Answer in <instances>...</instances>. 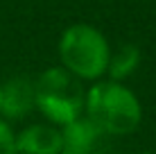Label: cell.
Instances as JSON below:
<instances>
[{
    "mask_svg": "<svg viewBox=\"0 0 156 154\" xmlns=\"http://www.w3.org/2000/svg\"><path fill=\"white\" fill-rule=\"evenodd\" d=\"M84 116L106 136H127L140 127L143 107L136 93L122 82L100 79L86 91Z\"/></svg>",
    "mask_w": 156,
    "mask_h": 154,
    "instance_id": "1",
    "label": "cell"
},
{
    "mask_svg": "<svg viewBox=\"0 0 156 154\" xmlns=\"http://www.w3.org/2000/svg\"><path fill=\"white\" fill-rule=\"evenodd\" d=\"M59 59L68 73L82 82H100L109 70L111 48L98 27L75 23L59 39Z\"/></svg>",
    "mask_w": 156,
    "mask_h": 154,
    "instance_id": "2",
    "label": "cell"
},
{
    "mask_svg": "<svg viewBox=\"0 0 156 154\" xmlns=\"http://www.w3.org/2000/svg\"><path fill=\"white\" fill-rule=\"evenodd\" d=\"M34 93L36 109L50 125L63 127L84 116L86 91L82 86V79H77L63 66L45 68L34 79Z\"/></svg>",
    "mask_w": 156,
    "mask_h": 154,
    "instance_id": "3",
    "label": "cell"
},
{
    "mask_svg": "<svg viewBox=\"0 0 156 154\" xmlns=\"http://www.w3.org/2000/svg\"><path fill=\"white\" fill-rule=\"evenodd\" d=\"M109 136L86 116L61 127V154H104Z\"/></svg>",
    "mask_w": 156,
    "mask_h": 154,
    "instance_id": "4",
    "label": "cell"
},
{
    "mask_svg": "<svg viewBox=\"0 0 156 154\" xmlns=\"http://www.w3.org/2000/svg\"><path fill=\"white\" fill-rule=\"evenodd\" d=\"M36 109L34 79L25 75H16L0 84V113L2 120H20Z\"/></svg>",
    "mask_w": 156,
    "mask_h": 154,
    "instance_id": "5",
    "label": "cell"
},
{
    "mask_svg": "<svg viewBox=\"0 0 156 154\" xmlns=\"http://www.w3.org/2000/svg\"><path fill=\"white\" fill-rule=\"evenodd\" d=\"M16 154H61V127L50 123L27 125L16 134Z\"/></svg>",
    "mask_w": 156,
    "mask_h": 154,
    "instance_id": "6",
    "label": "cell"
},
{
    "mask_svg": "<svg viewBox=\"0 0 156 154\" xmlns=\"http://www.w3.org/2000/svg\"><path fill=\"white\" fill-rule=\"evenodd\" d=\"M138 63H140V50L131 43L120 45L115 52H111L106 75H109V79H113V82H125L129 75L136 73Z\"/></svg>",
    "mask_w": 156,
    "mask_h": 154,
    "instance_id": "7",
    "label": "cell"
},
{
    "mask_svg": "<svg viewBox=\"0 0 156 154\" xmlns=\"http://www.w3.org/2000/svg\"><path fill=\"white\" fill-rule=\"evenodd\" d=\"M0 154H16V134L2 118H0Z\"/></svg>",
    "mask_w": 156,
    "mask_h": 154,
    "instance_id": "8",
    "label": "cell"
},
{
    "mask_svg": "<svg viewBox=\"0 0 156 154\" xmlns=\"http://www.w3.org/2000/svg\"><path fill=\"white\" fill-rule=\"evenodd\" d=\"M143 154H152V152H143Z\"/></svg>",
    "mask_w": 156,
    "mask_h": 154,
    "instance_id": "9",
    "label": "cell"
}]
</instances>
